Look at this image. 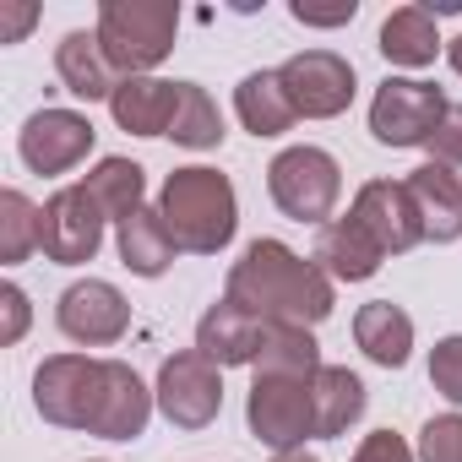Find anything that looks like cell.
Masks as SVG:
<instances>
[{"label":"cell","instance_id":"cell-25","mask_svg":"<svg viewBox=\"0 0 462 462\" xmlns=\"http://www.w3.org/2000/svg\"><path fill=\"white\" fill-rule=\"evenodd\" d=\"M169 136L180 142V147H217L223 142V115H217V104L207 98V88H196V82H180V109H174V125H169Z\"/></svg>","mask_w":462,"mask_h":462},{"label":"cell","instance_id":"cell-12","mask_svg":"<svg viewBox=\"0 0 462 462\" xmlns=\"http://www.w3.org/2000/svg\"><path fill=\"white\" fill-rule=\"evenodd\" d=\"M60 332L71 343H88V348H104V343H120L125 327H131V305L115 283L104 278H88V283H71L60 294V310H55Z\"/></svg>","mask_w":462,"mask_h":462},{"label":"cell","instance_id":"cell-21","mask_svg":"<svg viewBox=\"0 0 462 462\" xmlns=\"http://www.w3.org/2000/svg\"><path fill=\"white\" fill-rule=\"evenodd\" d=\"M235 109H240V120H245L251 136H283L300 120L294 104H289V93H283V77L278 71H251L235 88Z\"/></svg>","mask_w":462,"mask_h":462},{"label":"cell","instance_id":"cell-4","mask_svg":"<svg viewBox=\"0 0 462 462\" xmlns=\"http://www.w3.org/2000/svg\"><path fill=\"white\" fill-rule=\"evenodd\" d=\"M93 33H98L109 66L136 77V71H152L174 50L180 6H169V0H104Z\"/></svg>","mask_w":462,"mask_h":462},{"label":"cell","instance_id":"cell-2","mask_svg":"<svg viewBox=\"0 0 462 462\" xmlns=\"http://www.w3.org/2000/svg\"><path fill=\"white\" fill-rule=\"evenodd\" d=\"M228 305H240L256 321L278 327H316L332 316V278L316 262H300L278 240H251L245 256L228 273Z\"/></svg>","mask_w":462,"mask_h":462},{"label":"cell","instance_id":"cell-26","mask_svg":"<svg viewBox=\"0 0 462 462\" xmlns=\"http://www.w3.org/2000/svg\"><path fill=\"white\" fill-rule=\"evenodd\" d=\"M33 245H39V207L23 190H6L0 196V262L17 267V262H28Z\"/></svg>","mask_w":462,"mask_h":462},{"label":"cell","instance_id":"cell-15","mask_svg":"<svg viewBox=\"0 0 462 462\" xmlns=\"http://www.w3.org/2000/svg\"><path fill=\"white\" fill-rule=\"evenodd\" d=\"M262 343H267V321H256V316H245L240 305H228V300H217L207 316H201V327H196V348L223 370V365H256L262 359Z\"/></svg>","mask_w":462,"mask_h":462},{"label":"cell","instance_id":"cell-14","mask_svg":"<svg viewBox=\"0 0 462 462\" xmlns=\"http://www.w3.org/2000/svg\"><path fill=\"white\" fill-rule=\"evenodd\" d=\"M408 196H413V207H419V223H424V240H435V245H451V240H462V180L446 169V163H419L408 180Z\"/></svg>","mask_w":462,"mask_h":462},{"label":"cell","instance_id":"cell-22","mask_svg":"<svg viewBox=\"0 0 462 462\" xmlns=\"http://www.w3.org/2000/svg\"><path fill=\"white\" fill-rule=\"evenodd\" d=\"M310 392H316V435L321 440L343 435L365 413V381L354 370H343V365H321V375L310 381Z\"/></svg>","mask_w":462,"mask_h":462},{"label":"cell","instance_id":"cell-1","mask_svg":"<svg viewBox=\"0 0 462 462\" xmlns=\"http://www.w3.org/2000/svg\"><path fill=\"white\" fill-rule=\"evenodd\" d=\"M33 402L60 430H88L98 440H136L147 430L152 397L142 375L120 359H82L55 354L33 375Z\"/></svg>","mask_w":462,"mask_h":462},{"label":"cell","instance_id":"cell-10","mask_svg":"<svg viewBox=\"0 0 462 462\" xmlns=\"http://www.w3.org/2000/svg\"><path fill=\"white\" fill-rule=\"evenodd\" d=\"M278 77H283L294 115H305V120H332L354 104V66L332 50H305V55L283 60Z\"/></svg>","mask_w":462,"mask_h":462},{"label":"cell","instance_id":"cell-24","mask_svg":"<svg viewBox=\"0 0 462 462\" xmlns=\"http://www.w3.org/2000/svg\"><path fill=\"white\" fill-rule=\"evenodd\" d=\"M82 185L93 190V201L115 223H125L131 212H142V163H131V158H104Z\"/></svg>","mask_w":462,"mask_h":462},{"label":"cell","instance_id":"cell-27","mask_svg":"<svg viewBox=\"0 0 462 462\" xmlns=\"http://www.w3.org/2000/svg\"><path fill=\"white\" fill-rule=\"evenodd\" d=\"M419 457L424 462H462V413H440L419 430Z\"/></svg>","mask_w":462,"mask_h":462},{"label":"cell","instance_id":"cell-23","mask_svg":"<svg viewBox=\"0 0 462 462\" xmlns=\"http://www.w3.org/2000/svg\"><path fill=\"white\" fill-rule=\"evenodd\" d=\"M392 66H430L435 50H440V33H435V17L424 6H397L386 23H381V44H375Z\"/></svg>","mask_w":462,"mask_h":462},{"label":"cell","instance_id":"cell-6","mask_svg":"<svg viewBox=\"0 0 462 462\" xmlns=\"http://www.w3.org/2000/svg\"><path fill=\"white\" fill-rule=\"evenodd\" d=\"M446 120V98L435 82L413 77H386L370 104V131L381 147H430L435 125Z\"/></svg>","mask_w":462,"mask_h":462},{"label":"cell","instance_id":"cell-34","mask_svg":"<svg viewBox=\"0 0 462 462\" xmlns=\"http://www.w3.org/2000/svg\"><path fill=\"white\" fill-rule=\"evenodd\" d=\"M446 60H451V71H457V77H462V33H457V39H451V44H446Z\"/></svg>","mask_w":462,"mask_h":462},{"label":"cell","instance_id":"cell-31","mask_svg":"<svg viewBox=\"0 0 462 462\" xmlns=\"http://www.w3.org/2000/svg\"><path fill=\"white\" fill-rule=\"evenodd\" d=\"M0 310H6V321H0V343H17L28 332V294L17 283H6V289H0Z\"/></svg>","mask_w":462,"mask_h":462},{"label":"cell","instance_id":"cell-8","mask_svg":"<svg viewBox=\"0 0 462 462\" xmlns=\"http://www.w3.org/2000/svg\"><path fill=\"white\" fill-rule=\"evenodd\" d=\"M104 245V207L93 201L88 185H66L39 207V251L60 267L93 262Z\"/></svg>","mask_w":462,"mask_h":462},{"label":"cell","instance_id":"cell-35","mask_svg":"<svg viewBox=\"0 0 462 462\" xmlns=\"http://www.w3.org/2000/svg\"><path fill=\"white\" fill-rule=\"evenodd\" d=\"M273 462H316V457H310V451H278Z\"/></svg>","mask_w":462,"mask_h":462},{"label":"cell","instance_id":"cell-32","mask_svg":"<svg viewBox=\"0 0 462 462\" xmlns=\"http://www.w3.org/2000/svg\"><path fill=\"white\" fill-rule=\"evenodd\" d=\"M359 0H343V6H310V0H294V23L305 28H337V23H354Z\"/></svg>","mask_w":462,"mask_h":462},{"label":"cell","instance_id":"cell-20","mask_svg":"<svg viewBox=\"0 0 462 462\" xmlns=\"http://www.w3.org/2000/svg\"><path fill=\"white\" fill-rule=\"evenodd\" d=\"M174 235L163 228V212L158 207H142L120 223V262L136 273V278H163L169 262H174Z\"/></svg>","mask_w":462,"mask_h":462},{"label":"cell","instance_id":"cell-13","mask_svg":"<svg viewBox=\"0 0 462 462\" xmlns=\"http://www.w3.org/2000/svg\"><path fill=\"white\" fill-rule=\"evenodd\" d=\"M365 235L386 251V256H402L424 240V223H419V207L408 196V185H392V180H370L359 196H354V212H348Z\"/></svg>","mask_w":462,"mask_h":462},{"label":"cell","instance_id":"cell-5","mask_svg":"<svg viewBox=\"0 0 462 462\" xmlns=\"http://www.w3.org/2000/svg\"><path fill=\"white\" fill-rule=\"evenodd\" d=\"M267 190H273V201H278L283 217H294V223H321V228H327V217H332V207H337V196H343V169H337V158L321 152V147H289V152L273 158Z\"/></svg>","mask_w":462,"mask_h":462},{"label":"cell","instance_id":"cell-17","mask_svg":"<svg viewBox=\"0 0 462 462\" xmlns=\"http://www.w3.org/2000/svg\"><path fill=\"white\" fill-rule=\"evenodd\" d=\"M310 262H316L327 278H337V283H365V278L381 273L386 251L365 235L354 217H337V223H327L321 235H316V256H310Z\"/></svg>","mask_w":462,"mask_h":462},{"label":"cell","instance_id":"cell-3","mask_svg":"<svg viewBox=\"0 0 462 462\" xmlns=\"http://www.w3.org/2000/svg\"><path fill=\"white\" fill-rule=\"evenodd\" d=\"M158 212H163V228L174 235V245L190 256H217L235 240V223H240L235 185L217 169H174L163 180Z\"/></svg>","mask_w":462,"mask_h":462},{"label":"cell","instance_id":"cell-29","mask_svg":"<svg viewBox=\"0 0 462 462\" xmlns=\"http://www.w3.org/2000/svg\"><path fill=\"white\" fill-rule=\"evenodd\" d=\"M430 152H435V163H446V169L462 163V104H446V120L435 125Z\"/></svg>","mask_w":462,"mask_h":462},{"label":"cell","instance_id":"cell-9","mask_svg":"<svg viewBox=\"0 0 462 462\" xmlns=\"http://www.w3.org/2000/svg\"><path fill=\"white\" fill-rule=\"evenodd\" d=\"M158 408L169 413V424L180 430H207L223 408V375L201 348L169 354L158 370Z\"/></svg>","mask_w":462,"mask_h":462},{"label":"cell","instance_id":"cell-16","mask_svg":"<svg viewBox=\"0 0 462 462\" xmlns=\"http://www.w3.org/2000/svg\"><path fill=\"white\" fill-rule=\"evenodd\" d=\"M115 125L131 136H169L174 109H180V82H158V77H125L109 98Z\"/></svg>","mask_w":462,"mask_h":462},{"label":"cell","instance_id":"cell-19","mask_svg":"<svg viewBox=\"0 0 462 462\" xmlns=\"http://www.w3.org/2000/svg\"><path fill=\"white\" fill-rule=\"evenodd\" d=\"M354 337H359V348H365L375 365L402 370V365H408V348H413V321H408L402 305H392V300H370V305L354 316Z\"/></svg>","mask_w":462,"mask_h":462},{"label":"cell","instance_id":"cell-33","mask_svg":"<svg viewBox=\"0 0 462 462\" xmlns=\"http://www.w3.org/2000/svg\"><path fill=\"white\" fill-rule=\"evenodd\" d=\"M33 17H39V6H17V0H0V44H17L28 28H33Z\"/></svg>","mask_w":462,"mask_h":462},{"label":"cell","instance_id":"cell-11","mask_svg":"<svg viewBox=\"0 0 462 462\" xmlns=\"http://www.w3.org/2000/svg\"><path fill=\"white\" fill-rule=\"evenodd\" d=\"M93 136L98 131H93L88 115H77V109H39L23 125L17 152H23V163L33 174H66V169H77L93 152Z\"/></svg>","mask_w":462,"mask_h":462},{"label":"cell","instance_id":"cell-18","mask_svg":"<svg viewBox=\"0 0 462 462\" xmlns=\"http://www.w3.org/2000/svg\"><path fill=\"white\" fill-rule=\"evenodd\" d=\"M55 71H60V82H66V93H77V98H115V66H109V55H104V44H98V33H66L60 39V50H55Z\"/></svg>","mask_w":462,"mask_h":462},{"label":"cell","instance_id":"cell-30","mask_svg":"<svg viewBox=\"0 0 462 462\" xmlns=\"http://www.w3.org/2000/svg\"><path fill=\"white\" fill-rule=\"evenodd\" d=\"M354 462H413V451L402 446V435L375 430V435H365V446L354 451Z\"/></svg>","mask_w":462,"mask_h":462},{"label":"cell","instance_id":"cell-7","mask_svg":"<svg viewBox=\"0 0 462 462\" xmlns=\"http://www.w3.org/2000/svg\"><path fill=\"white\" fill-rule=\"evenodd\" d=\"M245 419L273 451H300L305 435H316V392L300 375H256Z\"/></svg>","mask_w":462,"mask_h":462},{"label":"cell","instance_id":"cell-28","mask_svg":"<svg viewBox=\"0 0 462 462\" xmlns=\"http://www.w3.org/2000/svg\"><path fill=\"white\" fill-rule=\"evenodd\" d=\"M430 381L446 402H462V337H440L430 354Z\"/></svg>","mask_w":462,"mask_h":462}]
</instances>
